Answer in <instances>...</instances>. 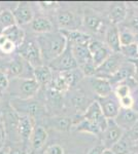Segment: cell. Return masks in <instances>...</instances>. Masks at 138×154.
<instances>
[{
  "label": "cell",
  "instance_id": "obj_5",
  "mask_svg": "<svg viewBox=\"0 0 138 154\" xmlns=\"http://www.w3.org/2000/svg\"><path fill=\"white\" fill-rule=\"evenodd\" d=\"M50 68L54 71L59 72V73L79 68V64H77L76 60L73 56V53H72L71 44H67V48L63 53L57 59H55L54 61L50 63Z\"/></svg>",
  "mask_w": 138,
  "mask_h": 154
},
{
  "label": "cell",
  "instance_id": "obj_7",
  "mask_svg": "<svg viewBox=\"0 0 138 154\" xmlns=\"http://www.w3.org/2000/svg\"><path fill=\"white\" fill-rule=\"evenodd\" d=\"M125 131L120 128L114 121V119H108L107 128L102 133V145L105 149H111L114 144H117L124 137Z\"/></svg>",
  "mask_w": 138,
  "mask_h": 154
},
{
  "label": "cell",
  "instance_id": "obj_48",
  "mask_svg": "<svg viewBox=\"0 0 138 154\" xmlns=\"http://www.w3.org/2000/svg\"><path fill=\"white\" fill-rule=\"evenodd\" d=\"M134 100H135V103H134V107H133V110L138 114V94H137V96L134 98Z\"/></svg>",
  "mask_w": 138,
  "mask_h": 154
},
{
  "label": "cell",
  "instance_id": "obj_38",
  "mask_svg": "<svg viewBox=\"0 0 138 154\" xmlns=\"http://www.w3.org/2000/svg\"><path fill=\"white\" fill-rule=\"evenodd\" d=\"M125 135H126L132 142L137 143L138 142V121L134 125V126L129 130L128 131H125Z\"/></svg>",
  "mask_w": 138,
  "mask_h": 154
},
{
  "label": "cell",
  "instance_id": "obj_21",
  "mask_svg": "<svg viewBox=\"0 0 138 154\" xmlns=\"http://www.w3.org/2000/svg\"><path fill=\"white\" fill-rule=\"evenodd\" d=\"M71 48L79 67H82L93 62L92 54L89 49V44H76V45H71Z\"/></svg>",
  "mask_w": 138,
  "mask_h": 154
},
{
  "label": "cell",
  "instance_id": "obj_17",
  "mask_svg": "<svg viewBox=\"0 0 138 154\" xmlns=\"http://www.w3.org/2000/svg\"><path fill=\"white\" fill-rule=\"evenodd\" d=\"M34 130L33 118L27 115L19 114V122H18V134L19 138L24 142L30 141L32 131Z\"/></svg>",
  "mask_w": 138,
  "mask_h": 154
},
{
  "label": "cell",
  "instance_id": "obj_14",
  "mask_svg": "<svg viewBox=\"0 0 138 154\" xmlns=\"http://www.w3.org/2000/svg\"><path fill=\"white\" fill-rule=\"evenodd\" d=\"M90 83L94 91V93L98 96V98H104L114 94V86L111 85L108 79L100 78V77H91Z\"/></svg>",
  "mask_w": 138,
  "mask_h": 154
},
{
  "label": "cell",
  "instance_id": "obj_35",
  "mask_svg": "<svg viewBox=\"0 0 138 154\" xmlns=\"http://www.w3.org/2000/svg\"><path fill=\"white\" fill-rule=\"evenodd\" d=\"M86 102H88V99H86L84 94H75V96L72 98V104L76 108V110L82 111L84 113L90 105V104L88 105Z\"/></svg>",
  "mask_w": 138,
  "mask_h": 154
},
{
  "label": "cell",
  "instance_id": "obj_20",
  "mask_svg": "<svg viewBox=\"0 0 138 154\" xmlns=\"http://www.w3.org/2000/svg\"><path fill=\"white\" fill-rule=\"evenodd\" d=\"M66 38L68 43L71 45H76V44H89L92 40L91 36L89 34L82 32L79 30H60Z\"/></svg>",
  "mask_w": 138,
  "mask_h": 154
},
{
  "label": "cell",
  "instance_id": "obj_9",
  "mask_svg": "<svg viewBox=\"0 0 138 154\" xmlns=\"http://www.w3.org/2000/svg\"><path fill=\"white\" fill-rule=\"evenodd\" d=\"M89 49L92 54L93 63L96 67H99L101 64H103L109 58L110 54H114L105 43L99 40H93V39L89 43Z\"/></svg>",
  "mask_w": 138,
  "mask_h": 154
},
{
  "label": "cell",
  "instance_id": "obj_39",
  "mask_svg": "<svg viewBox=\"0 0 138 154\" xmlns=\"http://www.w3.org/2000/svg\"><path fill=\"white\" fill-rule=\"evenodd\" d=\"M43 154H64V149L60 145H51L49 146L46 150H44Z\"/></svg>",
  "mask_w": 138,
  "mask_h": 154
},
{
  "label": "cell",
  "instance_id": "obj_2",
  "mask_svg": "<svg viewBox=\"0 0 138 154\" xmlns=\"http://www.w3.org/2000/svg\"><path fill=\"white\" fill-rule=\"evenodd\" d=\"M11 107L18 114L27 115L30 117H39L44 112L42 104L32 99H18L14 98L11 101Z\"/></svg>",
  "mask_w": 138,
  "mask_h": 154
},
{
  "label": "cell",
  "instance_id": "obj_52",
  "mask_svg": "<svg viewBox=\"0 0 138 154\" xmlns=\"http://www.w3.org/2000/svg\"><path fill=\"white\" fill-rule=\"evenodd\" d=\"M2 33V31H1V29H0V34H1Z\"/></svg>",
  "mask_w": 138,
  "mask_h": 154
},
{
  "label": "cell",
  "instance_id": "obj_18",
  "mask_svg": "<svg viewBox=\"0 0 138 154\" xmlns=\"http://www.w3.org/2000/svg\"><path fill=\"white\" fill-rule=\"evenodd\" d=\"M105 44L114 54L121 51L120 43V29L115 25H110L105 31Z\"/></svg>",
  "mask_w": 138,
  "mask_h": 154
},
{
  "label": "cell",
  "instance_id": "obj_40",
  "mask_svg": "<svg viewBox=\"0 0 138 154\" xmlns=\"http://www.w3.org/2000/svg\"><path fill=\"white\" fill-rule=\"evenodd\" d=\"M128 26L129 27H127V28L131 30L135 35L138 34V17H134V18H132L131 20H130L129 25H128Z\"/></svg>",
  "mask_w": 138,
  "mask_h": 154
},
{
  "label": "cell",
  "instance_id": "obj_4",
  "mask_svg": "<svg viewBox=\"0 0 138 154\" xmlns=\"http://www.w3.org/2000/svg\"><path fill=\"white\" fill-rule=\"evenodd\" d=\"M19 56L22 57L33 68L43 65V59H42L41 56V51L36 40H32V39L27 40V39H25V41L19 48Z\"/></svg>",
  "mask_w": 138,
  "mask_h": 154
},
{
  "label": "cell",
  "instance_id": "obj_24",
  "mask_svg": "<svg viewBox=\"0 0 138 154\" xmlns=\"http://www.w3.org/2000/svg\"><path fill=\"white\" fill-rule=\"evenodd\" d=\"M1 34H3L17 48H20L22 45V43L25 41V39H26L23 29L20 28V26H18V25H14V26L11 27V28L3 30Z\"/></svg>",
  "mask_w": 138,
  "mask_h": 154
},
{
  "label": "cell",
  "instance_id": "obj_36",
  "mask_svg": "<svg viewBox=\"0 0 138 154\" xmlns=\"http://www.w3.org/2000/svg\"><path fill=\"white\" fill-rule=\"evenodd\" d=\"M134 103H135V100H134V97L132 95L127 96L120 100V106H121V108L123 109H133Z\"/></svg>",
  "mask_w": 138,
  "mask_h": 154
},
{
  "label": "cell",
  "instance_id": "obj_44",
  "mask_svg": "<svg viewBox=\"0 0 138 154\" xmlns=\"http://www.w3.org/2000/svg\"><path fill=\"white\" fill-rule=\"evenodd\" d=\"M40 5L42 7H44V8H53V7H55L57 5V3L56 2H53V1H47V2L42 1V2H40Z\"/></svg>",
  "mask_w": 138,
  "mask_h": 154
},
{
  "label": "cell",
  "instance_id": "obj_16",
  "mask_svg": "<svg viewBox=\"0 0 138 154\" xmlns=\"http://www.w3.org/2000/svg\"><path fill=\"white\" fill-rule=\"evenodd\" d=\"M12 12H14V16L18 26L32 23V21L34 20L33 11H32L31 6L28 3H26V2H20Z\"/></svg>",
  "mask_w": 138,
  "mask_h": 154
},
{
  "label": "cell",
  "instance_id": "obj_23",
  "mask_svg": "<svg viewBox=\"0 0 138 154\" xmlns=\"http://www.w3.org/2000/svg\"><path fill=\"white\" fill-rule=\"evenodd\" d=\"M33 76L37 82L39 84H43V85L51 84L53 79H54L53 70L50 68V66H46V65L33 68Z\"/></svg>",
  "mask_w": 138,
  "mask_h": 154
},
{
  "label": "cell",
  "instance_id": "obj_30",
  "mask_svg": "<svg viewBox=\"0 0 138 154\" xmlns=\"http://www.w3.org/2000/svg\"><path fill=\"white\" fill-rule=\"evenodd\" d=\"M17 25L14 12L9 9H3L0 14V29L1 31Z\"/></svg>",
  "mask_w": 138,
  "mask_h": 154
},
{
  "label": "cell",
  "instance_id": "obj_29",
  "mask_svg": "<svg viewBox=\"0 0 138 154\" xmlns=\"http://www.w3.org/2000/svg\"><path fill=\"white\" fill-rule=\"evenodd\" d=\"M131 143L132 141L126 135H124L121 140L111 147L112 152L114 154H129L131 152Z\"/></svg>",
  "mask_w": 138,
  "mask_h": 154
},
{
  "label": "cell",
  "instance_id": "obj_6",
  "mask_svg": "<svg viewBox=\"0 0 138 154\" xmlns=\"http://www.w3.org/2000/svg\"><path fill=\"white\" fill-rule=\"evenodd\" d=\"M124 59L125 58L120 53L111 54L103 64L97 67L95 76L100 77V78L110 79V77L114 76L117 72V70L121 68V66L125 63Z\"/></svg>",
  "mask_w": 138,
  "mask_h": 154
},
{
  "label": "cell",
  "instance_id": "obj_32",
  "mask_svg": "<svg viewBox=\"0 0 138 154\" xmlns=\"http://www.w3.org/2000/svg\"><path fill=\"white\" fill-rule=\"evenodd\" d=\"M135 34L133 33L130 29L127 27H123L120 29V43H121V48L123 46H127L130 44L136 42V38H135Z\"/></svg>",
  "mask_w": 138,
  "mask_h": 154
},
{
  "label": "cell",
  "instance_id": "obj_13",
  "mask_svg": "<svg viewBox=\"0 0 138 154\" xmlns=\"http://www.w3.org/2000/svg\"><path fill=\"white\" fill-rule=\"evenodd\" d=\"M82 22V20H79L73 11H63L57 14V23L62 30H77Z\"/></svg>",
  "mask_w": 138,
  "mask_h": 154
},
{
  "label": "cell",
  "instance_id": "obj_19",
  "mask_svg": "<svg viewBox=\"0 0 138 154\" xmlns=\"http://www.w3.org/2000/svg\"><path fill=\"white\" fill-rule=\"evenodd\" d=\"M128 14L127 5L124 2H117V3H112L110 5L109 11H108V19L111 25L121 24L126 20Z\"/></svg>",
  "mask_w": 138,
  "mask_h": 154
},
{
  "label": "cell",
  "instance_id": "obj_1",
  "mask_svg": "<svg viewBox=\"0 0 138 154\" xmlns=\"http://www.w3.org/2000/svg\"><path fill=\"white\" fill-rule=\"evenodd\" d=\"M36 42L40 48L43 61H49L50 63L63 53L68 44L61 31L40 34L36 38Z\"/></svg>",
  "mask_w": 138,
  "mask_h": 154
},
{
  "label": "cell",
  "instance_id": "obj_15",
  "mask_svg": "<svg viewBox=\"0 0 138 154\" xmlns=\"http://www.w3.org/2000/svg\"><path fill=\"white\" fill-rule=\"evenodd\" d=\"M134 75H135L134 65L130 61H128L123 64L121 68L117 70V73L112 77H110V79H108V80L110 81L112 86H115L117 84L128 80V79L134 78Z\"/></svg>",
  "mask_w": 138,
  "mask_h": 154
},
{
  "label": "cell",
  "instance_id": "obj_53",
  "mask_svg": "<svg viewBox=\"0 0 138 154\" xmlns=\"http://www.w3.org/2000/svg\"><path fill=\"white\" fill-rule=\"evenodd\" d=\"M136 144H137V146H138V142H137V143H136Z\"/></svg>",
  "mask_w": 138,
  "mask_h": 154
},
{
  "label": "cell",
  "instance_id": "obj_3",
  "mask_svg": "<svg viewBox=\"0 0 138 154\" xmlns=\"http://www.w3.org/2000/svg\"><path fill=\"white\" fill-rule=\"evenodd\" d=\"M40 84L34 78H14L11 94L18 99H32L36 95Z\"/></svg>",
  "mask_w": 138,
  "mask_h": 154
},
{
  "label": "cell",
  "instance_id": "obj_41",
  "mask_svg": "<svg viewBox=\"0 0 138 154\" xmlns=\"http://www.w3.org/2000/svg\"><path fill=\"white\" fill-rule=\"evenodd\" d=\"M16 48H17V46L14 45L11 41L7 40L5 42V44H4V45L2 46L0 49H1V51H3V53H5V54H11V53H12V51H14V49H16Z\"/></svg>",
  "mask_w": 138,
  "mask_h": 154
},
{
  "label": "cell",
  "instance_id": "obj_37",
  "mask_svg": "<svg viewBox=\"0 0 138 154\" xmlns=\"http://www.w3.org/2000/svg\"><path fill=\"white\" fill-rule=\"evenodd\" d=\"M9 86V79L6 72L0 70V93L6 91Z\"/></svg>",
  "mask_w": 138,
  "mask_h": 154
},
{
  "label": "cell",
  "instance_id": "obj_25",
  "mask_svg": "<svg viewBox=\"0 0 138 154\" xmlns=\"http://www.w3.org/2000/svg\"><path fill=\"white\" fill-rule=\"evenodd\" d=\"M47 140V133L46 128H42L40 125L34 126V130L32 131L31 139H30V142H31L32 147L34 149H40L42 146L44 145V143Z\"/></svg>",
  "mask_w": 138,
  "mask_h": 154
},
{
  "label": "cell",
  "instance_id": "obj_45",
  "mask_svg": "<svg viewBox=\"0 0 138 154\" xmlns=\"http://www.w3.org/2000/svg\"><path fill=\"white\" fill-rule=\"evenodd\" d=\"M131 63L134 65V68H135V75H134V79L136 81V83L138 84V59L137 60H134V61H130Z\"/></svg>",
  "mask_w": 138,
  "mask_h": 154
},
{
  "label": "cell",
  "instance_id": "obj_47",
  "mask_svg": "<svg viewBox=\"0 0 138 154\" xmlns=\"http://www.w3.org/2000/svg\"><path fill=\"white\" fill-rule=\"evenodd\" d=\"M8 154H25V153L22 150L18 149V148H12V149H11V150H9Z\"/></svg>",
  "mask_w": 138,
  "mask_h": 154
},
{
  "label": "cell",
  "instance_id": "obj_8",
  "mask_svg": "<svg viewBox=\"0 0 138 154\" xmlns=\"http://www.w3.org/2000/svg\"><path fill=\"white\" fill-rule=\"evenodd\" d=\"M82 117L85 119H88V120H91L93 122L96 123V125H98L100 130L102 131V133L106 130L108 119H106V117L104 116L98 101H93L90 103L89 107H88L87 110L85 111L84 115H82Z\"/></svg>",
  "mask_w": 138,
  "mask_h": 154
},
{
  "label": "cell",
  "instance_id": "obj_27",
  "mask_svg": "<svg viewBox=\"0 0 138 154\" xmlns=\"http://www.w3.org/2000/svg\"><path fill=\"white\" fill-rule=\"evenodd\" d=\"M75 128H76L77 131H82V133L92 134V135H96V136L102 135V131L100 130L98 125H96V123L93 122L91 120H88V119H85L82 117Z\"/></svg>",
  "mask_w": 138,
  "mask_h": 154
},
{
  "label": "cell",
  "instance_id": "obj_51",
  "mask_svg": "<svg viewBox=\"0 0 138 154\" xmlns=\"http://www.w3.org/2000/svg\"><path fill=\"white\" fill-rule=\"evenodd\" d=\"M3 11V9H2V8H1V6H0V14H1V11Z\"/></svg>",
  "mask_w": 138,
  "mask_h": 154
},
{
  "label": "cell",
  "instance_id": "obj_42",
  "mask_svg": "<svg viewBox=\"0 0 138 154\" xmlns=\"http://www.w3.org/2000/svg\"><path fill=\"white\" fill-rule=\"evenodd\" d=\"M5 140V128H4V121L0 120V147H2Z\"/></svg>",
  "mask_w": 138,
  "mask_h": 154
},
{
  "label": "cell",
  "instance_id": "obj_31",
  "mask_svg": "<svg viewBox=\"0 0 138 154\" xmlns=\"http://www.w3.org/2000/svg\"><path fill=\"white\" fill-rule=\"evenodd\" d=\"M52 125L58 131H67L70 130L72 125V119L69 117H65V116L52 118Z\"/></svg>",
  "mask_w": 138,
  "mask_h": 154
},
{
  "label": "cell",
  "instance_id": "obj_49",
  "mask_svg": "<svg viewBox=\"0 0 138 154\" xmlns=\"http://www.w3.org/2000/svg\"><path fill=\"white\" fill-rule=\"evenodd\" d=\"M102 154H114V152H112L111 149H105V150L103 151V153Z\"/></svg>",
  "mask_w": 138,
  "mask_h": 154
},
{
  "label": "cell",
  "instance_id": "obj_28",
  "mask_svg": "<svg viewBox=\"0 0 138 154\" xmlns=\"http://www.w3.org/2000/svg\"><path fill=\"white\" fill-rule=\"evenodd\" d=\"M60 75L63 77L64 80L66 81V83L68 84L69 88L74 86L76 83H79V81L82 78V76H85L84 73H82V70H81V68L74 69V70L61 72Z\"/></svg>",
  "mask_w": 138,
  "mask_h": 154
},
{
  "label": "cell",
  "instance_id": "obj_22",
  "mask_svg": "<svg viewBox=\"0 0 138 154\" xmlns=\"http://www.w3.org/2000/svg\"><path fill=\"white\" fill-rule=\"evenodd\" d=\"M82 23L85 24V26L87 28L94 32H98L101 30L103 27V22H102L101 18L91 9H86L84 14V18H82Z\"/></svg>",
  "mask_w": 138,
  "mask_h": 154
},
{
  "label": "cell",
  "instance_id": "obj_26",
  "mask_svg": "<svg viewBox=\"0 0 138 154\" xmlns=\"http://www.w3.org/2000/svg\"><path fill=\"white\" fill-rule=\"evenodd\" d=\"M32 30L36 33L39 34H46L53 32V24L47 18L44 17H38L35 18L31 23Z\"/></svg>",
  "mask_w": 138,
  "mask_h": 154
},
{
  "label": "cell",
  "instance_id": "obj_11",
  "mask_svg": "<svg viewBox=\"0 0 138 154\" xmlns=\"http://www.w3.org/2000/svg\"><path fill=\"white\" fill-rule=\"evenodd\" d=\"M29 67L32 66L27 63L22 57L18 56L9 63L6 73L7 75H11L14 78H32V77H29Z\"/></svg>",
  "mask_w": 138,
  "mask_h": 154
},
{
  "label": "cell",
  "instance_id": "obj_10",
  "mask_svg": "<svg viewBox=\"0 0 138 154\" xmlns=\"http://www.w3.org/2000/svg\"><path fill=\"white\" fill-rule=\"evenodd\" d=\"M97 101L106 119H115L121 110V106H120V100L114 96V94L104 98H98Z\"/></svg>",
  "mask_w": 138,
  "mask_h": 154
},
{
  "label": "cell",
  "instance_id": "obj_34",
  "mask_svg": "<svg viewBox=\"0 0 138 154\" xmlns=\"http://www.w3.org/2000/svg\"><path fill=\"white\" fill-rule=\"evenodd\" d=\"M50 85H51L52 91H55L59 94L65 93V91H67L70 88L68 84L66 83V81L64 80L63 77L60 75V73L56 77H54V79H53V81Z\"/></svg>",
  "mask_w": 138,
  "mask_h": 154
},
{
  "label": "cell",
  "instance_id": "obj_33",
  "mask_svg": "<svg viewBox=\"0 0 138 154\" xmlns=\"http://www.w3.org/2000/svg\"><path fill=\"white\" fill-rule=\"evenodd\" d=\"M120 54L127 59L128 61H134V60L138 59V42H134V43L130 44L127 46H123L121 48V51Z\"/></svg>",
  "mask_w": 138,
  "mask_h": 154
},
{
  "label": "cell",
  "instance_id": "obj_46",
  "mask_svg": "<svg viewBox=\"0 0 138 154\" xmlns=\"http://www.w3.org/2000/svg\"><path fill=\"white\" fill-rule=\"evenodd\" d=\"M7 40H8V39H7L6 37L3 35V34H0V48H1L4 44H5V42Z\"/></svg>",
  "mask_w": 138,
  "mask_h": 154
},
{
  "label": "cell",
  "instance_id": "obj_12",
  "mask_svg": "<svg viewBox=\"0 0 138 154\" xmlns=\"http://www.w3.org/2000/svg\"><path fill=\"white\" fill-rule=\"evenodd\" d=\"M114 121L120 128H122L125 131H128L129 130H131L135 123L138 121V114L133 109L121 108Z\"/></svg>",
  "mask_w": 138,
  "mask_h": 154
},
{
  "label": "cell",
  "instance_id": "obj_50",
  "mask_svg": "<svg viewBox=\"0 0 138 154\" xmlns=\"http://www.w3.org/2000/svg\"><path fill=\"white\" fill-rule=\"evenodd\" d=\"M133 4H134L135 7H138V1L137 2H133Z\"/></svg>",
  "mask_w": 138,
  "mask_h": 154
},
{
  "label": "cell",
  "instance_id": "obj_43",
  "mask_svg": "<svg viewBox=\"0 0 138 154\" xmlns=\"http://www.w3.org/2000/svg\"><path fill=\"white\" fill-rule=\"evenodd\" d=\"M104 150H105V147L102 145V144H100V145L94 146V147L89 151L88 154H102Z\"/></svg>",
  "mask_w": 138,
  "mask_h": 154
}]
</instances>
